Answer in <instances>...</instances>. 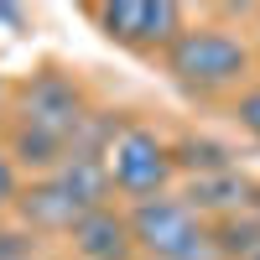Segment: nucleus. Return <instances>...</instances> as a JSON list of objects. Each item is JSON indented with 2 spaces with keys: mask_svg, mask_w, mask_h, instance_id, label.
Here are the masks:
<instances>
[{
  "mask_svg": "<svg viewBox=\"0 0 260 260\" xmlns=\"http://www.w3.org/2000/svg\"><path fill=\"white\" fill-rule=\"evenodd\" d=\"M161 62H167V78L177 89H187V94H229L255 68L250 47L224 26H187L161 52Z\"/></svg>",
  "mask_w": 260,
  "mask_h": 260,
  "instance_id": "obj_1",
  "label": "nucleus"
},
{
  "mask_svg": "<svg viewBox=\"0 0 260 260\" xmlns=\"http://www.w3.org/2000/svg\"><path fill=\"white\" fill-rule=\"evenodd\" d=\"M125 224H130V240H136V255H146V260H219L208 219H198L172 192L130 203Z\"/></svg>",
  "mask_w": 260,
  "mask_h": 260,
  "instance_id": "obj_2",
  "label": "nucleus"
},
{
  "mask_svg": "<svg viewBox=\"0 0 260 260\" xmlns=\"http://www.w3.org/2000/svg\"><path fill=\"white\" fill-rule=\"evenodd\" d=\"M99 161H104V177H110V192L130 203H146V198H161L177 177V161H172V146L146 125H120L110 141L99 146Z\"/></svg>",
  "mask_w": 260,
  "mask_h": 260,
  "instance_id": "obj_3",
  "label": "nucleus"
},
{
  "mask_svg": "<svg viewBox=\"0 0 260 260\" xmlns=\"http://www.w3.org/2000/svg\"><path fill=\"white\" fill-rule=\"evenodd\" d=\"M94 21L110 42L130 52H167L187 31V11L177 0H110V6H94Z\"/></svg>",
  "mask_w": 260,
  "mask_h": 260,
  "instance_id": "obj_4",
  "label": "nucleus"
},
{
  "mask_svg": "<svg viewBox=\"0 0 260 260\" xmlns=\"http://www.w3.org/2000/svg\"><path fill=\"white\" fill-rule=\"evenodd\" d=\"M73 240V255L78 260H136V240H130V224L125 213H115L110 203L83 213V219L68 229Z\"/></svg>",
  "mask_w": 260,
  "mask_h": 260,
  "instance_id": "obj_5",
  "label": "nucleus"
},
{
  "mask_svg": "<svg viewBox=\"0 0 260 260\" xmlns=\"http://www.w3.org/2000/svg\"><path fill=\"white\" fill-rule=\"evenodd\" d=\"M16 208H21V219L31 229H47V234H68L83 219V208L57 187V177H37L26 192H16Z\"/></svg>",
  "mask_w": 260,
  "mask_h": 260,
  "instance_id": "obj_6",
  "label": "nucleus"
},
{
  "mask_svg": "<svg viewBox=\"0 0 260 260\" xmlns=\"http://www.w3.org/2000/svg\"><path fill=\"white\" fill-rule=\"evenodd\" d=\"M208 229H213V245H219V260H250L260 250V219L255 213H224Z\"/></svg>",
  "mask_w": 260,
  "mask_h": 260,
  "instance_id": "obj_7",
  "label": "nucleus"
},
{
  "mask_svg": "<svg viewBox=\"0 0 260 260\" xmlns=\"http://www.w3.org/2000/svg\"><path fill=\"white\" fill-rule=\"evenodd\" d=\"M234 120H240V125L250 130V136L260 141V83H255V89H250L240 104H234Z\"/></svg>",
  "mask_w": 260,
  "mask_h": 260,
  "instance_id": "obj_8",
  "label": "nucleus"
},
{
  "mask_svg": "<svg viewBox=\"0 0 260 260\" xmlns=\"http://www.w3.org/2000/svg\"><path fill=\"white\" fill-rule=\"evenodd\" d=\"M16 192H21L16 161H11V151H0V208H6V203H16Z\"/></svg>",
  "mask_w": 260,
  "mask_h": 260,
  "instance_id": "obj_9",
  "label": "nucleus"
},
{
  "mask_svg": "<svg viewBox=\"0 0 260 260\" xmlns=\"http://www.w3.org/2000/svg\"><path fill=\"white\" fill-rule=\"evenodd\" d=\"M250 213L260 219V182H250Z\"/></svg>",
  "mask_w": 260,
  "mask_h": 260,
  "instance_id": "obj_10",
  "label": "nucleus"
},
{
  "mask_svg": "<svg viewBox=\"0 0 260 260\" xmlns=\"http://www.w3.org/2000/svg\"><path fill=\"white\" fill-rule=\"evenodd\" d=\"M0 94H6V78H0Z\"/></svg>",
  "mask_w": 260,
  "mask_h": 260,
  "instance_id": "obj_11",
  "label": "nucleus"
},
{
  "mask_svg": "<svg viewBox=\"0 0 260 260\" xmlns=\"http://www.w3.org/2000/svg\"><path fill=\"white\" fill-rule=\"evenodd\" d=\"M250 260H260V250H255V255H250Z\"/></svg>",
  "mask_w": 260,
  "mask_h": 260,
  "instance_id": "obj_12",
  "label": "nucleus"
},
{
  "mask_svg": "<svg viewBox=\"0 0 260 260\" xmlns=\"http://www.w3.org/2000/svg\"><path fill=\"white\" fill-rule=\"evenodd\" d=\"M255 31H260V26H255Z\"/></svg>",
  "mask_w": 260,
  "mask_h": 260,
  "instance_id": "obj_13",
  "label": "nucleus"
}]
</instances>
